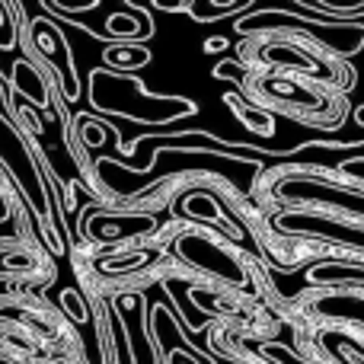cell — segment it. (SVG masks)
I'll list each match as a JSON object with an SVG mask.
<instances>
[{"mask_svg":"<svg viewBox=\"0 0 364 364\" xmlns=\"http://www.w3.org/2000/svg\"><path fill=\"white\" fill-rule=\"evenodd\" d=\"M358 125H364V106L358 109Z\"/></svg>","mask_w":364,"mask_h":364,"instance_id":"obj_2","label":"cell"},{"mask_svg":"<svg viewBox=\"0 0 364 364\" xmlns=\"http://www.w3.org/2000/svg\"><path fill=\"white\" fill-rule=\"evenodd\" d=\"M224 38H214V42H205V48H224Z\"/></svg>","mask_w":364,"mask_h":364,"instance_id":"obj_1","label":"cell"}]
</instances>
